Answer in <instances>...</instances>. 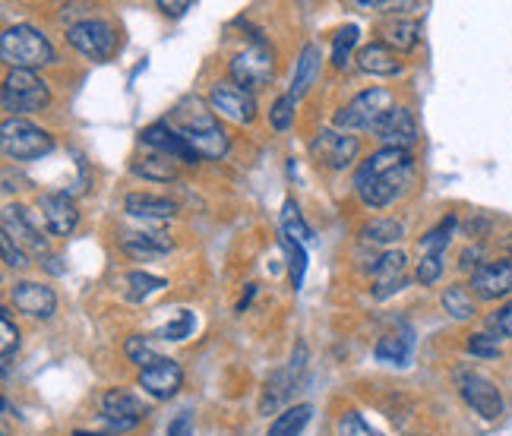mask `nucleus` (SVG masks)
Here are the masks:
<instances>
[{"label":"nucleus","instance_id":"nucleus-1","mask_svg":"<svg viewBox=\"0 0 512 436\" xmlns=\"http://www.w3.org/2000/svg\"><path fill=\"white\" fill-rule=\"evenodd\" d=\"M0 57H4L13 70L35 73V70L54 64V48L48 42V35H42L35 26L16 23L0 35Z\"/></svg>","mask_w":512,"mask_h":436},{"label":"nucleus","instance_id":"nucleus-2","mask_svg":"<svg viewBox=\"0 0 512 436\" xmlns=\"http://www.w3.org/2000/svg\"><path fill=\"white\" fill-rule=\"evenodd\" d=\"M396 108L392 105V95L386 89H367V92H358L351 98L345 108L336 111L332 117V130H342V133H354V130H377V124L383 117Z\"/></svg>","mask_w":512,"mask_h":436},{"label":"nucleus","instance_id":"nucleus-3","mask_svg":"<svg viewBox=\"0 0 512 436\" xmlns=\"http://www.w3.org/2000/svg\"><path fill=\"white\" fill-rule=\"evenodd\" d=\"M51 102V89L45 79H38L29 70H10L0 89V105L10 111V117H23L32 111H42Z\"/></svg>","mask_w":512,"mask_h":436},{"label":"nucleus","instance_id":"nucleus-4","mask_svg":"<svg viewBox=\"0 0 512 436\" xmlns=\"http://www.w3.org/2000/svg\"><path fill=\"white\" fill-rule=\"evenodd\" d=\"M0 146H4V155L13 158V162H35L54 149L51 133L35 127L26 117H7L4 127H0Z\"/></svg>","mask_w":512,"mask_h":436},{"label":"nucleus","instance_id":"nucleus-5","mask_svg":"<svg viewBox=\"0 0 512 436\" xmlns=\"http://www.w3.org/2000/svg\"><path fill=\"white\" fill-rule=\"evenodd\" d=\"M67 42L83 57H89V61L102 64L117 51V29L108 23V19L86 16V19H80V23H73L67 29Z\"/></svg>","mask_w":512,"mask_h":436},{"label":"nucleus","instance_id":"nucleus-6","mask_svg":"<svg viewBox=\"0 0 512 436\" xmlns=\"http://www.w3.org/2000/svg\"><path fill=\"white\" fill-rule=\"evenodd\" d=\"M272 73H275V61H272V48L266 42H256L253 48L241 51L231 61V79L250 95L260 92L272 79Z\"/></svg>","mask_w":512,"mask_h":436},{"label":"nucleus","instance_id":"nucleus-7","mask_svg":"<svg viewBox=\"0 0 512 436\" xmlns=\"http://www.w3.org/2000/svg\"><path fill=\"white\" fill-rule=\"evenodd\" d=\"M361 152V143L358 136L351 133H342V130H320L313 136L310 143V155L317 158L320 165L332 168V171H345L354 165V158Z\"/></svg>","mask_w":512,"mask_h":436},{"label":"nucleus","instance_id":"nucleus-8","mask_svg":"<svg viewBox=\"0 0 512 436\" xmlns=\"http://www.w3.org/2000/svg\"><path fill=\"white\" fill-rule=\"evenodd\" d=\"M102 411V424H108L111 430H133L149 418V405L130 389H108L102 395Z\"/></svg>","mask_w":512,"mask_h":436},{"label":"nucleus","instance_id":"nucleus-9","mask_svg":"<svg viewBox=\"0 0 512 436\" xmlns=\"http://www.w3.org/2000/svg\"><path fill=\"white\" fill-rule=\"evenodd\" d=\"M209 108L212 114H222L234 124H253L256 117V102L247 89H241L234 79H222L209 89Z\"/></svg>","mask_w":512,"mask_h":436},{"label":"nucleus","instance_id":"nucleus-10","mask_svg":"<svg viewBox=\"0 0 512 436\" xmlns=\"http://www.w3.org/2000/svg\"><path fill=\"white\" fill-rule=\"evenodd\" d=\"M459 389H462L465 405L475 414H481L484 421H497L506 411V402H503L497 383H490L481 373H459Z\"/></svg>","mask_w":512,"mask_h":436},{"label":"nucleus","instance_id":"nucleus-11","mask_svg":"<svg viewBox=\"0 0 512 436\" xmlns=\"http://www.w3.org/2000/svg\"><path fill=\"white\" fill-rule=\"evenodd\" d=\"M411 174H415V168L405 165L399 171H389L383 177H370V181H354V190H358L361 203L370 206V209H383L389 203H396L399 196L408 190L411 184Z\"/></svg>","mask_w":512,"mask_h":436},{"label":"nucleus","instance_id":"nucleus-12","mask_svg":"<svg viewBox=\"0 0 512 436\" xmlns=\"http://www.w3.org/2000/svg\"><path fill=\"white\" fill-rule=\"evenodd\" d=\"M4 234L19 250L35 253V256L48 253V241L42 237V228L35 225V218L26 206H7L4 209Z\"/></svg>","mask_w":512,"mask_h":436},{"label":"nucleus","instance_id":"nucleus-13","mask_svg":"<svg viewBox=\"0 0 512 436\" xmlns=\"http://www.w3.org/2000/svg\"><path fill=\"white\" fill-rule=\"evenodd\" d=\"M38 212H42L45 225L54 237H67L76 231L80 225V209H76L73 196L64 193V190H51V193H42V200H38Z\"/></svg>","mask_w":512,"mask_h":436},{"label":"nucleus","instance_id":"nucleus-14","mask_svg":"<svg viewBox=\"0 0 512 436\" xmlns=\"http://www.w3.org/2000/svg\"><path fill=\"white\" fill-rule=\"evenodd\" d=\"M512 291V263L509 260H494L484 263L478 272H471V294L478 301H503Z\"/></svg>","mask_w":512,"mask_h":436},{"label":"nucleus","instance_id":"nucleus-15","mask_svg":"<svg viewBox=\"0 0 512 436\" xmlns=\"http://www.w3.org/2000/svg\"><path fill=\"white\" fill-rule=\"evenodd\" d=\"M13 304L19 313L32 316V320H51L54 310H57V294L54 288L42 285V282H16L13 291Z\"/></svg>","mask_w":512,"mask_h":436},{"label":"nucleus","instance_id":"nucleus-16","mask_svg":"<svg viewBox=\"0 0 512 436\" xmlns=\"http://www.w3.org/2000/svg\"><path fill=\"white\" fill-rule=\"evenodd\" d=\"M373 136H377L386 149H405L408 152L418 143V124H415V117H411L408 108H392L377 124Z\"/></svg>","mask_w":512,"mask_h":436},{"label":"nucleus","instance_id":"nucleus-17","mask_svg":"<svg viewBox=\"0 0 512 436\" xmlns=\"http://www.w3.org/2000/svg\"><path fill=\"white\" fill-rule=\"evenodd\" d=\"M184 386V370L171 358H159L152 367L140 370V389L152 399H174L177 389Z\"/></svg>","mask_w":512,"mask_h":436},{"label":"nucleus","instance_id":"nucleus-18","mask_svg":"<svg viewBox=\"0 0 512 436\" xmlns=\"http://www.w3.org/2000/svg\"><path fill=\"white\" fill-rule=\"evenodd\" d=\"M140 140H143V146H149L152 152H162V155L174 158V162L196 165V158H200V155L193 152V146H190L171 124H152V127H146V130L140 133Z\"/></svg>","mask_w":512,"mask_h":436},{"label":"nucleus","instance_id":"nucleus-19","mask_svg":"<svg viewBox=\"0 0 512 436\" xmlns=\"http://www.w3.org/2000/svg\"><path fill=\"white\" fill-rule=\"evenodd\" d=\"M171 124L177 127L181 136H196V133H206V130H215L219 121H215V114L209 105H203L200 98L190 95L184 102H177L174 111H171Z\"/></svg>","mask_w":512,"mask_h":436},{"label":"nucleus","instance_id":"nucleus-20","mask_svg":"<svg viewBox=\"0 0 512 436\" xmlns=\"http://www.w3.org/2000/svg\"><path fill=\"white\" fill-rule=\"evenodd\" d=\"M124 212L130 218H140V222H165V218L177 215V206L165 196H152V193H130L124 200Z\"/></svg>","mask_w":512,"mask_h":436},{"label":"nucleus","instance_id":"nucleus-21","mask_svg":"<svg viewBox=\"0 0 512 436\" xmlns=\"http://www.w3.org/2000/svg\"><path fill=\"white\" fill-rule=\"evenodd\" d=\"M320 67H323V54H320V45H304L301 48V57L298 64H294V79H291V92L294 98H304L310 92V86L317 83L320 76Z\"/></svg>","mask_w":512,"mask_h":436},{"label":"nucleus","instance_id":"nucleus-22","mask_svg":"<svg viewBox=\"0 0 512 436\" xmlns=\"http://www.w3.org/2000/svg\"><path fill=\"white\" fill-rule=\"evenodd\" d=\"M358 67L370 76H396L402 70L396 51L383 42H370L358 51Z\"/></svg>","mask_w":512,"mask_h":436},{"label":"nucleus","instance_id":"nucleus-23","mask_svg":"<svg viewBox=\"0 0 512 436\" xmlns=\"http://www.w3.org/2000/svg\"><path fill=\"white\" fill-rule=\"evenodd\" d=\"M121 250L133 260H152V256H162L171 250V241L162 231H140V234H124L121 237Z\"/></svg>","mask_w":512,"mask_h":436},{"label":"nucleus","instance_id":"nucleus-24","mask_svg":"<svg viewBox=\"0 0 512 436\" xmlns=\"http://www.w3.org/2000/svg\"><path fill=\"white\" fill-rule=\"evenodd\" d=\"M411 165V155L405 149H380V152H373L367 162H361L358 174H354V181H370V177H383L389 171H399Z\"/></svg>","mask_w":512,"mask_h":436},{"label":"nucleus","instance_id":"nucleus-25","mask_svg":"<svg viewBox=\"0 0 512 436\" xmlns=\"http://www.w3.org/2000/svg\"><path fill=\"white\" fill-rule=\"evenodd\" d=\"M291 386H294V373L291 367H282V370H275L269 373V380L263 383V395H260V414H275L285 399L291 395Z\"/></svg>","mask_w":512,"mask_h":436},{"label":"nucleus","instance_id":"nucleus-26","mask_svg":"<svg viewBox=\"0 0 512 436\" xmlns=\"http://www.w3.org/2000/svg\"><path fill=\"white\" fill-rule=\"evenodd\" d=\"M310 418H313V405H307V402L285 408L282 414H275V421L269 424L266 436H301L304 427L310 424Z\"/></svg>","mask_w":512,"mask_h":436},{"label":"nucleus","instance_id":"nucleus-27","mask_svg":"<svg viewBox=\"0 0 512 436\" xmlns=\"http://www.w3.org/2000/svg\"><path fill=\"white\" fill-rule=\"evenodd\" d=\"M133 174L146 177V181L168 184V181H174V177H177V165H174V158H168L162 152H149V155L136 158V162H133Z\"/></svg>","mask_w":512,"mask_h":436},{"label":"nucleus","instance_id":"nucleus-28","mask_svg":"<svg viewBox=\"0 0 512 436\" xmlns=\"http://www.w3.org/2000/svg\"><path fill=\"white\" fill-rule=\"evenodd\" d=\"M373 358L389 367H405L411 361V335H383L373 348Z\"/></svg>","mask_w":512,"mask_h":436},{"label":"nucleus","instance_id":"nucleus-29","mask_svg":"<svg viewBox=\"0 0 512 436\" xmlns=\"http://www.w3.org/2000/svg\"><path fill=\"white\" fill-rule=\"evenodd\" d=\"M440 301H443V310L452 316V320H459V323L475 320V313H478L475 297H471V291H468L465 285H449V288L443 291Z\"/></svg>","mask_w":512,"mask_h":436},{"label":"nucleus","instance_id":"nucleus-30","mask_svg":"<svg viewBox=\"0 0 512 436\" xmlns=\"http://www.w3.org/2000/svg\"><path fill=\"white\" fill-rule=\"evenodd\" d=\"M361 237L367 244H399L405 237V225L396 218H373L361 228Z\"/></svg>","mask_w":512,"mask_h":436},{"label":"nucleus","instance_id":"nucleus-31","mask_svg":"<svg viewBox=\"0 0 512 436\" xmlns=\"http://www.w3.org/2000/svg\"><path fill=\"white\" fill-rule=\"evenodd\" d=\"M282 237H288V241L301 244V247H307V244L313 241V231H310V225L304 222L301 209L294 206L291 200L282 206Z\"/></svg>","mask_w":512,"mask_h":436},{"label":"nucleus","instance_id":"nucleus-32","mask_svg":"<svg viewBox=\"0 0 512 436\" xmlns=\"http://www.w3.org/2000/svg\"><path fill=\"white\" fill-rule=\"evenodd\" d=\"M124 285H127V297H130V301H146V297H152L155 291L168 288L165 279H159V275H152V272H140V269L127 272L124 275Z\"/></svg>","mask_w":512,"mask_h":436},{"label":"nucleus","instance_id":"nucleus-33","mask_svg":"<svg viewBox=\"0 0 512 436\" xmlns=\"http://www.w3.org/2000/svg\"><path fill=\"white\" fill-rule=\"evenodd\" d=\"M456 215H449V218H443V222L437 225V228H430L424 237H421V256H443L446 253V247H449V241H452V231H456Z\"/></svg>","mask_w":512,"mask_h":436},{"label":"nucleus","instance_id":"nucleus-34","mask_svg":"<svg viewBox=\"0 0 512 436\" xmlns=\"http://www.w3.org/2000/svg\"><path fill=\"white\" fill-rule=\"evenodd\" d=\"M405 263H408V256L402 250H386L377 256V263H370V272L377 282H392L405 275Z\"/></svg>","mask_w":512,"mask_h":436},{"label":"nucleus","instance_id":"nucleus-35","mask_svg":"<svg viewBox=\"0 0 512 436\" xmlns=\"http://www.w3.org/2000/svg\"><path fill=\"white\" fill-rule=\"evenodd\" d=\"M124 354H127V361L136 364L140 370H146L159 361V351H155V345L149 339H143V335H130V339L124 342Z\"/></svg>","mask_w":512,"mask_h":436},{"label":"nucleus","instance_id":"nucleus-36","mask_svg":"<svg viewBox=\"0 0 512 436\" xmlns=\"http://www.w3.org/2000/svg\"><path fill=\"white\" fill-rule=\"evenodd\" d=\"M282 247H285V256H288V279H291V288L301 291L304 272H307V250L301 244L288 241V237H282Z\"/></svg>","mask_w":512,"mask_h":436},{"label":"nucleus","instance_id":"nucleus-37","mask_svg":"<svg viewBox=\"0 0 512 436\" xmlns=\"http://www.w3.org/2000/svg\"><path fill=\"white\" fill-rule=\"evenodd\" d=\"M358 38H361L358 26H345L336 32V38H332V64H336L339 70L348 64V57H351L354 45H358Z\"/></svg>","mask_w":512,"mask_h":436},{"label":"nucleus","instance_id":"nucleus-38","mask_svg":"<svg viewBox=\"0 0 512 436\" xmlns=\"http://www.w3.org/2000/svg\"><path fill=\"white\" fill-rule=\"evenodd\" d=\"M193 329H196V316L190 310H181L171 323H165L159 329V339L162 342H184V339H190V335H193Z\"/></svg>","mask_w":512,"mask_h":436},{"label":"nucleus","instance_id":"nucleus-39","mask_svg":"<svg viewBox=\"0 0 512 436\" xmlns=\"http://www.w3.org/2000/svg\"><path fill=\"white\" fill-rule=\"evenodd\" d=\"M294 105H298V98H294V95H279V98H275V105L269 108V124H272V130L285 133L294 124Z\"/></svg>","mask_w":512,"mask_h":436},{"label":"nucleus","instance_id":"nucleus-40","mask_svg":"<svg viewBox=\"0 0 512 436\" xmlns=\"http://www.w3.org/2000/svg\"><path fill=\"white\" fill-rule=\"evenodd\" d=\"M468 354L471 358H481V361H494L500 358V345H497V335H487V332H478L468 339Z\"/></svg>","mask_w":512,"mask_h":436},{"label":"nucleus","instance_id":"nucleus-41","mask_svg":"<svg viewBox=\"0 0 512 436\" xmlns=\"http://www.w3.org/2000/svg\"><path fill=\"white\" fill-rule=\"evenodd\" d=\"M0 335H4V342H0V358H4V373H7V367H10V361H13V354L19 351V329L13 326V320L7 316V310H4V316H0Z\"/></svg>","mask_w":512,"mask_h":436},{"label":"nucleus","instance_id":"nucleus-42","mask_svg":"<svg viewBox=\"0 0 512 436\" xmlns=\"http://www.w3.org/2000/svg\"><path fill=\"white\" fill-rule=\"evenodd\" d=\"M336 436H383V433L373 430L358 411H345L336 424Z\"/></svg>","mask_w":512,"mask_h":436},{"label":"nucleus","instance_id":"nucleus-43","mask_svg":"<svg viewBox=\"0 0 512 436\" xmlns=\"http://www.w3.org/2000/svg\"><path fill=\"white\" fill-rule=\"evenodd\" d=\"M418 45V23H396L389 29V48L411 51Z\"/></svg>","mask_w":512,"mask_h":436},{"label":"nucleus","instance_id":"nucleus-44","mask_svg":"<svg viewBox=\"0 0 512 436\" xmlns=\"http://www.w3.org/2000/svg\"><path fill=\"white\" fill-rule=\"evenodd\" d=\"M440 275H443V256H421L415 279L421 285H433V282H440Z\"/></svg>","mask_w":512,"mask_h":436},{"label":"nucleus","instance_id":"nucleus-45","mask_svg":"<svg viewBox=\"0 0 512 436\" xmlns=\"http://www.w3.org/2000/svg\"><path fill=\"white\" fill-rule=\"evenodd\" d=\"M487 326L494 335H500V339H512V301L503 304L494 316H490Z\"/></svg>","mask_w":512,"mask_h":436},{"label":"nucleus","instance_id":"nucleus-46","mask_svg":"<svg viewBox=\"0 0 512 436\" xmlns=\"http://www.w3.org/2000/svg\"><path fill=\"white\" fill-rule=\"evenodd\" d=\"M0 253H4V263H7L10 269H23V266H29V263H26V256H29V253H26V250H19L7 234L0 237Z\"/></svg>","mask_w":512,"mask_h":436},{"label":"nucleus","instance_id":"nucleus-47","mask_svg":"<svg viewBox=\"0 0 512 436\" xmlns=\"http://www.w3.org/2000/svg\"><path fill=\"white\" fill-rule=\"evenodd\" d=\"M168 436H193V414L181 411L177 418L168 424Z\"/></svg>","mask_w":512,"mask_h":436},{"label":"nucleus","instance_id":"nucleus-48","mask_svg":"<svg viewBox=\"0 0 512 436\" xmlns=\"http://www.w3.org/2000/svg\"><path fill=\"white\" fill-rule=\"evenodd\" d=\"M193 4H190V0H159V10L165 13V16H184L187 10H190Z\"/></svg>","mask_w":512,"mask_h":436},{"label":"nucleus","instance_id":"nucleus-49","mask_svg":"<svg viewBox=\"0 0 512 436\" xmlns=\"http://www.w3.org/2000/svg\"><path fill=\"white\" fill-rule=\"evenodd\" d=\"M73 436H114V433H92V430H73Z\"/></svg>","mask_w":512,"mask_h":436},{"label":"nucleus","instance_id":"nucleus-50","mask_svg":"<svg viewBox=\"0 0 512 436\" xmlns=\"http://www.w3.org/2000/svg\"><path fill=\"white\" fill-rule=\"evenodd\" d=\"M503 250H506V260L512 263V234L506 237V244H503Z\"/></svg>","mask_w":512,"mask_h":436}]
</instances>
